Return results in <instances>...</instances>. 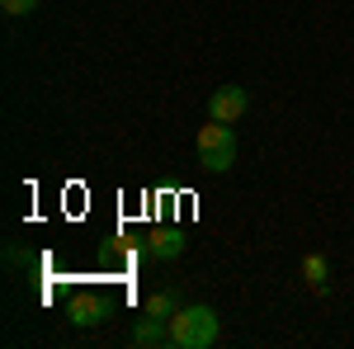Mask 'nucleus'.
Instances as JSON below:
<instances>
[{"label":"nucleus","instance_id":"nucleus-2","mask_svg":"<svg viewBox=\"0 0 354 349\" xmlns=\"http://www.w3.org/2000/svg\"><path fill=\"white\" fill-rule=\"evenodd\" d=\"M232 161H236V137H232V128L218 123V118L208 128H198V165L222 175V170H232Z\"/></svg>","mask_w":354,"mask_h":349},{"label":"nucleus","instance_id":"nucleus-6","mask_svg":"<svg viewBox=\"0 0 354 349\" xmlns=\"http://www.w3.org/2000/svg\"><path fill=\"white\" fill-rule=\"evenodd\" d=\"M133 340H137V345H147V349H151V345H170V321H156V317H147V312H142Z\"/></svg>","mask_w":354,"mask_h":349},{"label":"nucleus","instance_id":"nucleus-8","mask_svg":"<svg viewBox=\"0 0 354 349\" xmlns=\"http://www.w3.org/2000/svg\"><path fill=\"white\" fill-rule=\"evenodd\" d=\"M175 312H180V302H175V297L165 293V288H161V293H151V297H147V317H156V321H170Z\"/></svg>","mask_w":354,"mask_h":349},{"label":"nucleus","instance_id":"nucleus-9","mask_svg":"<svg viewBox=\"0 0 354 349\" xmlns=\"http://www.w3.org/2000/svg\"><path fill=\"white\" fill-rule=\"evenodd\" d=\"M0 10H5L10 19H24V15H33V10H38V0H0Z\"/></svg>","mask_w":354,"mask_h":349},{"label":"nucleus","instance_id":"nucleus-4","mask_svg":"<svg viewBox=\"0 0 354 349\" xmlns=\"http://www.w3.org/2000/svg\"><path fill=\"white\" fill-rule=\"evenodd\" d=\"M66 317H71V326H81V330L100 326L104 321V297H95V293L71 297V302H66Z\"/></svg>","mask_w":354,"mask_h":349},{"label":"nucleus","instance_id":"nucleus-5","mask_svg":"<svg viewBox=\"0 0 354 349\" xmlns=\"http://www.w3.org/2000/svg\"><path fill=\"white\" fill-rule=\"evenodd\" d=\"M185 232H180V227H165V232H156V236H151V245H147V250H151V255H156V260H180V255H185Z\"/></svg>","mask_w":354,"mask_h":349},{"label":"nucleus","instance_id":"nucleus-3","mask_svg":"<svg viewBox=\"0 0 354 349\" xmlns=\"http://www.w3.org/2000/svg\"><path fill=\"white\" fill-rule=\"evenodd\" d=\"M245 109H250V95L241 85H222V90L208 95V118H218V123H236Z\"/></svg>","mask_w":354,"mask_h":349},{"label":"nucleus","instance_id":"nucleus-1","mask_svg":"<svg viewBox=\"0 0 354 349\" xmlns=\"http://www.w3.org/2000/svg\"><path fill=\"white\" fill-rule=\"evenodd\" d=\"M222 335V321L208 302H194V307H180L170 317V345L180 349H213Z\"/></svg>","mask_w":354,"mask_h":349},{"label":"nucleus","instance_id":"nucleus-7","mask_svg":"<svg viewBox=\"0 0 354 349\" xmlns=\"http://www.w3.org/2000/svg\"><path fill=\"white\" fill-rule=\"evenodd\" d=\"M302 279H307V288H312V293H326V283H330L326 255H307V260H302Z\"/></svg>","mask_w":354,"mask_h":349}]
</instances>
